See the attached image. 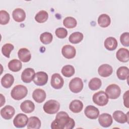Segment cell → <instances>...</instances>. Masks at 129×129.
<instances>
[{"mask_svg": "<svg viewBox=\"0 0 129 129\" xmlns=\"http://www.w3.org/2000/svg\"><path fill=\"white\" fill-rule=\"evenodd\" d=\"M74 120L70 117L64 111H60L56 115L55 119L51 122V128L52 129H72L75 127Z\"/></svg>", "mask_w": 129, "mask_h": 129, "instance_id": "obj_1", "label": "cell"}, {"mask_svg": "<svg viewBox=\"0 0 129 129\" xmlns=\"http://www.w3.org/2000/svg\"><path fill=\"white\" fill-rule=\"evenodd\" d=\"M28 93L27 88L21 85L15 86L11 92V97L15 100H20L25 98Z\"/></svg>", "mask_w": 129, "mask_h": 129, "instance_id": "obj_2", "label": "cell"}, {"mask_svg": "<svg viewBox=\"0 0 129 129\" xmlns=\"http://www.w3.org/2000/svg\"><path fill=\"white\" fill-rule=\"evenodd\" d=\"M60 108L59 102L55 100H49L46 101L43 105L44 111L48 114H52L57 113Z\"/></svg>", "mask_w": 129, "mask_h": 129, "instance_id": "obj_3", "label": "cell"}, {"mask_svg": "<svg viewBox=\"0 0 129 129\" xmlns=\"http://www.w3.org/2000/svg\"><path fill=\"white\" fill-rule=\"evenodd\" d=\"M92 100L95 104L100 106H105L108 102V97L103 91H99L95 93L93 95Z\"/></svg>", "mask_w": 129, "mask_h": 129, "instance_id": "obj_4", "label": "cell"}, {"mask_svg": "<svg viewBox=\"0 0 129 129\" xmlns=\"http://www.w3.org/2000/svg\"><path fill=\"white\" fill-rule=\"evenodd\" d=\"M105 93L108 98L115 99L119 97L121 93V89L118 85L112 84L107 87L105 90Z\"/></svg>", "mask_w": 129, "mask_h": 129, "instance_id": "obj_5", "label": "cell"}, {"mask_svg": "<svg viewBox=\"0 0 129 129\" xmlns=\"http://www.w3.org/2000/svg\"><path fill=\"white\" fill-rule=\"evenodd\" d=\"M69 88L74 93L81 92L83 88V83L82 79L78 77L72 79L69 83Z\"/></svg>", "mask_w": 129, "mask_h": 129, "instance_id": "obj_6", "label": "cell"}, {"mask_svg": "<svg viewBox=\"0 0 129 129\" xmlns=\"http://www.w3.org/2000/svg\"><path fill=\"white\" fill-rule=\"evenodd\" d=\"M28 118L27 116L23 113L18 114L13 120V123L15 127L22 128L25 127L28 122Z\"/></svg>", "mask_w": 129, "mask_h": 129, "instance_id": "obj_7", "label": "cell"}, {"mask_svg": "<svg viewBox=\"0 0 129 129\" xmlns=\"http://www.w3.org/2000/svg\"><path fill=\"white\" fill-rule=\"evenodd\" d=\"M33 81L37 86H43L47 82L48 75L47 73L44 72H38L35 74Z\"/></svg>", "mask_w": 129, "mask_h": 129, "instance_id": "obj_8", "label": "cell"}, {"mask_svg": "<svg viewBox=\"0 0 129 129\" xmlns=\"http://www.w3.org/2000/svg\"><path fill=\"white\" fill-rule=\"evenodd\" d=\"M51 85L55 89H59L61 88L64 84V80L62 77L57 73L54 74L51 78Z\"/></svg>", "mask_w": 129, "mask_h": 129, "instance_id": "obj_9", "label": "cell"}, {"mask_svg": "<svg viewBox=\"0 0 129 129\" xmlns=\"http://www.w3.org/2000/svg\"><path fill=\"white\" fill-rule=\"evenodd\" d=\"M35 75V71L33 69L26 68L22 73L21 79L23 82L29 83L33 80Z\"/></svg>", "mask_w": 129, "mask_h": 129, "instance_id": "obj_10", "label": "cell"}, {"mask_svg": "<svg viewBox=\"0 0 129 129\" xmlns=\"http://www.w3.org/2000/svg\"><path fill=\"white\" fill-rule=\"evenodd\" d=\"M86 117L91 119H95L99 115V110L97 108L92 105L87 106L84 110Z\"/></svg>", "mask_w": 129, "mask_h": 129, "instance_id": "obj_11", "label": "cell"}, {"mask_svg": "<svg viewBox=\"0 0 129 129\" xmlns=\"http://www.w3.org/2000/svg\"><path fill=\"white\" fill-rule=\"evenodd\" d=\"M98 121L102 126L107 127L110 126L112 123V117L109 114L102 113L98 116Z\"/></svg>", "mask_w": 129, "mask_h": 129, "instance_id": "obj_12", "label": "cell"}, {"mask_svg": "<svg viewBox=\"0 0 129 129\" xmlns=\"http://www.w3.org/2000/svg\"><path fill=\"white\" fill-rule=\"evenodd\" d=\"M61 53L66 58L71 59L75 56L76 50L74 46L71 45H66L62 47Z\"/></svg>", "mask_w": 129, "mask_h": 129, "instance_id": "obj_13", "label": "cell"}, {"mask_svg": "<svg viewBox=\"0 0 129 129\" xmlns=\"http://www.w3.org/2000/svg\"><path fill=\"white\" fill-rule=\"evenodd\" d=\"M15 110L10 105H6L1 110V115L5 119H10L14 115Z\"/></svg>", "mask_w": 129, "mask_h": 129, "instance_id": "obj_14", "label": "cell"}, {"mask_svg": "<svg viewBox=\"0 0 129 129\" xmlns=\"http://www.w3.org/2000/svg\"><path fill=\"white\" fill-rule=\"evenodd\" d=\"M128 113L129 112H127V114H125L120 110H116L113 113L112 116L116 121L120 123H124L126 122H128Z\"/></svg>", "mask_w": 129, "mask_h": 129, "instance_id": "obj_15", "label": "cell"}, {"mask_svg": "<svg viewBox=\"0 0 129 129\" xmlns=\"http://www.w3.org/2000/svg\"><path fill=\"white\" fill-rule=\"evenodd\" d=\"M98 72L100 76L107 77L112 74L113 69L111 66L108 64H103L98 68Z\"/></svg>", "mask_w": 129, "mask_h": 129, "instance_id": "obj_16", "label": "cell"}, {"mask_svg": "<svg viewBox=\"0 0 129 129\" xmlns=\"http://www.w3.org/2000/svg\"><path fill=\"white\" fill-rule=\"evenodd\" d=\"M117 59L121 62H127L129 60V51L124 48H119L116 53Z\"/></svg>", "mask_w": 129, "mask_h": 129, "instance_id": "obj_17", "label": "cell"}, {"mask_svg": "<svg viewBox=\"0 0 129 129\" xmlns=\"http://www.w3.org/2000/svg\"><path fill=\"white\" fill-rule=\"evenodd\" d=\"M46 93L41 89H35L32 94L33 99L37 103L43 102L46 98Z\"/></svg>", "mask_w": 129, "mask_h": 129, "instance_id": "obj_18", "label": "cell"}, {"mask_svg": "<svg viewBox=\"0 0 129 129\" xmlns=\"http://www.w3.org/2000/svg\"><path fill=\"white\" fill-rule=\"evenodd\" d=\"M18 55L20 60L24 62H28L31 58L30 51L26 48L20 49L18 52Z\"/></svg>", "mask_w": 129, "mask_h": 129, "instance_id": "obj_19", "label": "cell"}, {"mask_svg": "<svg viewBox=\"0 0 129 129\" xmlns=\"http://www.w3.org/2000/svg\"><path fill=\"white\" fill-rule=\"evenodd\" d=\"M13 19L17 22H21L25 20L26 18V14L25 11L21 8H17L15 9L12 13Z\"/></svg>", "mask_w": 129, "mask_h": 129, "instance_id": "obj_20", "label": "cell"}, {"mask_svg": "<svg viewBox=\"0 0 129 129\" xmlns=\"http://www.w3.org/2000/svg\"><path fill=\"white\" fill-rule=\"evenodd\" d=\"M21 110L25 113H30L33 112L35 109L34 103L30 100H25L22 102L20 105Z\"/></svg>", "mask_w": 129, "mask_h": 129, "instance_id": "obj_21", "label": "cell"}, {"mask_svg": "<svg viewBox=\"0 0 129 129\" xmlns=\"http://www.w3.org/2000/svg\"><path fill=\"white\" fill-rule=\"evenodd\" d=\"M104 44L105 48L110 51L115 50L118 45L116 39L113 37L107 38L104 41Z\"/></svg>", "mask_w": 129, "mask_h": 129, "instance_id": "obj_22", "label": "cell"}, {"mask_svg": "<svg viewBox=\"0 0 129 129\" xmlns=\"http://www.w3.org/2000/svg\"><path fill=\"white\" fill-rule=\"evenodd\" d=\"M14 82V77L10 74H5L1 79V84L6 88H10Z\"/></svg>", "mask_w": 129, "mask_h": 129, "instance_id": "obj_23", "label": "cell"}, {"mask_svg": "<svg viewBox=\"0 0 129 129\" xmlns=\"http://www.w3.org/2000/svg\"><path fill=\"white\" fill-rule=\"evenodd\" d=\"M83 108L82 102L79 100H74L69 105V108L71 111L74 113H79L81 112Z\"/></svg>", "mask_w": 129, "mask_h": 129, "instance_id": "obj_24", "label": "cell"}, {"mask_svg": "<svg viewBox=\"0 0 129 129\" xmlns=\"http://www.w3.org/2000/svg\"><path fill=\"white\" fill-rule=\"evenodd\" d=\"M41 121L36 116H31L28 118L27 124V128L30 129H38L41 126Z\"/></svg>", "mask_w": 129, "mask_h": 129, "instance_id": "obj_25", "label": "cell"}, {"mask_svg": "<svg viewBox=\"0 0 129 129\" xmlns=\"http://www.w3.org/2000/svg\"><path fill=\"white\" fill-rule=\"evenodd\" d=\"M111 23L110 17L105 14L100 15L98 18V25L103 28H105L109 26Z\"/></svg>", "mask_w": 129, "mask_h": 129, "instance_id": "obj_26", "label": "cell"}, {"mask_svg": "<svg viewBox=\"0 0 129 129\" xmlns=\"http://www.w3.org/2000/svg\"><path fill=\"white\" fill-rule=\"evenodd\" d=\"M22 67V64L20 60L14 59L9 61L8 63V68L9 70L14 72L19 71Z\"/></svg>", "mask_w": 129, "mask_h": 129, "instance_id": "obj_27", "label": "cell"}, {"mask_svg": "<svg viewBox=\"0 0 129 129\" xmlns=\"http://www.w3.org/2000/svg\"><path fill=\"white\" fill-rule=\"evenodd\" d=\"M117 77L119 80H125L128 79L129 75L128 69L126 67L122 66L119 67L116 71Z\"/></svg>", "mask_w": 129, "mask_h": 129, "instance_id": "obj_28", "label": "cell"}, {"mask_svg": "<svg viewBox=\"0 0 129 129\" xmlns=\"http://www.w3.org/2000/svg\"><path fill=\"white\" fill-rule=\"evenodd\" d=\"M83 37L84 36L82 33L80 32H75L70 35L69 40L70 42L73 44H77L83 40Z\"/></svg>", "mask_w": 129, "mask_h": 129, "instance_id": "obj_29", "label": "cell"}, {"mask_svg": "<svg viewBox=\"0 0 129 129\" xmlns=\"http://www.w3.org/2000/svg\"><path fill=\"white\" fill-rule=\"evenodd\" d=\"M102 85L101 81L98 78H93L89 81L88 86L91 90H96L99 89Z\"/></svg>", "mask_w": 129, "mask_h": 129, "instance_id": "obj_30", "label": "cell"}, {"mask_svg": "<svg viewBox=\"0 0 129 129\" xmlns=\"http://www.w3.org/2000/svg\"><path fill=\"white\" fill-rule=\"evenodd\" d=\"M48 18L47 12L44 10H41L38 12L35 16V20L38 23H42L47 21Z\"/></svg>", "mask_w": 129, "mask_h": 129, "instance_id": "obj_31", "label": "cell"}, {"mask_svg": "<svg viewBox=\"0 0 129 129\" xmlns=\"http://www.w3.org/2000/svg\"><path fill=\"white\" fill-rule=\"evenodd\" d=\"M63 24L67 28L72 29L75 28L77 24V20L73 17H67L63 21Z\"/></svg>", "mask_w": 129, "mask_h": 129, "instance_id": "obj_32", "label": "cell"}, {"mask_svg": "<svg viewBox=\"0 0 129 129\" xmlns=\"http://www.w3.org/2000/svg\"><path fill=\"white\" fill-rule=\"evenodd\" d=\"M75 69L71 65H66L61 69V73L66 77H71L75 74Z\"/></svg>", "mask_w": 129, "mask_h": 129, "instance_id": "obj_33", "label": "cell"}, {"mask_svg": "<svg viewBox=\"0 0 129 129\" xmlns=\"http://www.w3.org/2000/svg\"><path fill=\"white\" fill-rule=\"evenodd\" d=\"M53 36L51 33L45 32L42 33L40 36V40L41 42L44 44H48L50 43L52 40Z\"/></svg>", "mask_w": 129, "mask_h": 129, "instance_id": "obj_34", "label": "cell"}, {"mask_svg": "<svg viewBox=\"0 0 129 129\" xmlns=\"http://www.w3.org/2000/svg\"><path fill=\"white\" fill-rule=\"evenodd\" d=\"M14 48V46L11 43H6L4 44L2 48V52L3 54L6 57L9 58L10 54L12 50Z\"/></svg>", "mask_w": 129, "mask_h": 129, "instance_id": "obj_35", "label": "cell"}, {"mask_svg": "<svg viewBox=\"0 0 129 129\" xmlns=\"http://www.w3.org/2000/svg\"><path fill=\"white\" fill-rule=\"evenodd\" d=\"M9 14L5 10L0 11V23L1 25H6L9 23L10 20Z\"/></svg>", "mask_w": 129, "mask_h": 129, "instance_id": "obj_36", "label": "cell"}, {"mask_svg": "<svg viewBox=\"0 0 129 129\" xmlns=\"http://www.w3.org/2000/svg\"><path fill=\"white\" fill-rule=\"evenodd\" d=\"M55 34L58 38L63 39L67 37L68 35V31L66 29L63 27H59L55 30Z\"/></svg>", "mask_w": 129, "mask_h": 129, "instance_id": "obj_37", "label": "cell"}, {"mask_svg": "<svg viewBox=\"0 0 129 129\" xmlns=\"http://www.w3.org/2000/svg\"><path fill=\"white\" fill-rule=\"evenodd\" d=\"M120 41L124 46H129V33L128 32H124L120 36Z\"/></svg>", "mask_w": 129, "mask_h": 129, "instance_id": "obj_38", "label": "cell"}, {"mask_svg": "<svg viewBox=\"0 0 129 129\" xmlns=\"http://www.w3.org/2000/svg\"><path fill=\"white\" fill-rule=\"evenodd\" d=\"M128 92L129 91H126L123 94V104L124 106L127 108H128Z\"/></svg>", "mask_w": 129, "mask_h": 129, "instance_id": "obj_39", "label": "cell"}, {"mask_svg": "<svg viewBox=\"0 0 129 129\" xmlns=\"http://www.w3.org/2000/svg\"><path fill=\"white\" fill-rule=\"evenodd\" d=\"M1 107L5 103V97L2 94H1Z\"/></svg>", "mask_w": 129, "mask_h": 129, "instance_id": "obj_40", "label": "cell"}]
</instances>
